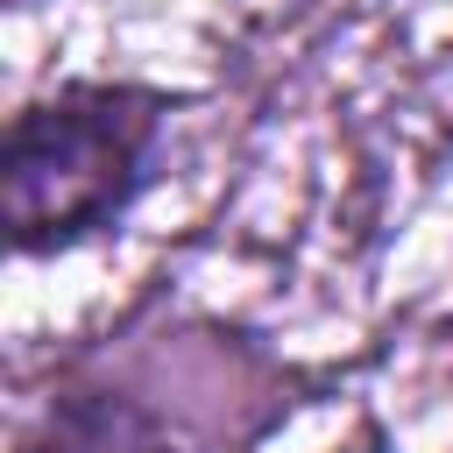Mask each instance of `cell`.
Masks as SVG:
<instances>
[{"label": "cell", "instance_id": "6da1fadb", "mask_svg": "<svg viewBox=\"0 0 453 453\" xmlns=\"http://www.w3.org/2000/svg\"><path fill=\"white\" fill-rule=\"evenodd\" d=\"M170 99L149 85H64L7 120L0 212L14 255H57L106 234L149 184Z\"/></svg>", "mask_w": 453, "mask_h": 453}]
</instances>
